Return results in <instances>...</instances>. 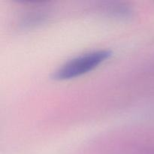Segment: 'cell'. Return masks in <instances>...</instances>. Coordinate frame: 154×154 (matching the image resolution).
<instances>
[{
	"instance_id": "6da1fadb",
	"label": "cell",
	"mask_w": 154,
	"mask_h": 154,
	"mask_svg": "<svg viewBox=\"0 0 154 154\" xmlns=\"http://www.w3.org/2000/svg\"><path fill=\"white\" fill-rule=\"evenodd\" d=\"M111 55L110 51L101 50L75 57L59 68L54 73L53 78L57 81H64L81 76L96 69Z\"/></svg>"
}]
</instances>
